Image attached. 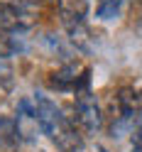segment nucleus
<instances>
[{"mask_svg":"<svg viewBox=\"0 0 142 152\" xmlns=\"http://www.w3.org/2000/svg\"><path fill=\"white\" fill-rule=\"evenodd\" d=\"M122 3L125 0H98L96 17H100V20H115L120 15V10H122Z\"/></svg>","mask_w":142,"mask_h":152,"instance_id":"obj_8","label":"nucleus"},{"mask_svg":"<svg viewBox=\"0 0 142 152\" xmlns=\"http://www.w3.org/2000/svg\"><path fill=\"white\" fill-rule=\"evenodd\" d=\"M56 12L69 32L71 42L88 49V30H86V15H88V0H56Z\"/></svg>","mask_w":142,"mask_h":152,"instance_id":"obj_2","label":"nucleus"},{"mask_svg":"<svg viewBox=\"0 0 142 152\" xmlns=\"http://www.w3.org/2000/svg\"><path fill=\"white\" fill-rule=\"evenodd\" d=\"M74 118H76V125L86 132H96L100 128V108L96 103V96L86 88L76 93V101H74Z\"/></svg>","mask_w":142,"mask_h":152,"instance_id":"obj_4","label":"nucleus"},{"mask_svg":"<svg viewBox=\"0 0 142 152\" xmlns=\"http://www.w3.org/2000/svg\"><path fill=\"white\" fill-rule=\"evenodd\" d=\"M32 25H34V15L27 10L20 0L0 5V30L17 32V30H27V27H32Z\"/></svg>","mask_w":142,"mask_h":152,"instance_id":"obj_5","label":"nucleus"},{"mask_svg":"<svg viewBox=\"0 0 142 152\" xmlns=\"http://www.w3.org/2000/svg\"><path fill=\"white\" fill-rule=\"evenodd\" d=\"M3 3H15V0H0V5H3Z\"/></svg>","mask_w":142,"mask_h":152,"instance_id":"obj_11","label":"nucleus"},{"mask_svg":"<svg viewBox=\"0 0 142 152\" xmlns=\"http://www.w3.org/2000/svg\"><path fill=\"white\" fill-rule=\"evenodd\" d=\"M137 27H140V32H142V15H140V20H137Z\"/></svg>","mask_w":142,"mask_h":152,"instance_id":"obj_10","label":"nucleus"},{"mask_svg":"<svg viewBox=\"0 0 142 152\" xmlns=\"http://www.w3.org/2000/svg\"><path fill=\"white\" fill-rule=\"evenodd\" d=\"M32 106H34V115H37V123H39V130L61 152H81L83 150L81 135L76 132L74 123L56 108V103H52L44 96H34Z\"/></svg>","mask_w":142,"mask_h":152,"instance_id":"obj_1","label":"nucleus"},{"mask_svg":"<svg viewBox=\"0 0 142 152\" xmlns=\"http://www.w3.org/2000/svg\"><path fill=\"white\" fill-rule=\"evenodd\" d=\"M20 49H22V44L15 37V32L0 30V59H10V56H15Z\"/></svg>","mask_w":142,"mask_h":152,"instance_id":"obj_7","label":"nucleus"},{"mask_svg":"<svg viewBox=\"0 0 142 152\" xmlns=\"http://www.w3.org/2000/svg\"><path fill=\"white\" fill-rule=\"evenodd\" d=\"M20 145V128L15 118L0 115V152H15Z\"/></svg>","mask_w":142,"mask_h":152,"instance_id":"obj_6","label":"nucleus"},{"mask_svg":"<svg viewBox=\"0 0 142 152\" xmlns=\"http://www.w3.org/2000/svg\"><path fill=\"white\" fill-rule=\"evenodd\" d=\"M88 76H91V71L83 64L69 61V64H64L59 71L52 74L49 86L56 88V91H74V93H79V91L88 88Z\"/></svg>","mask_w":142,"mask_h":152,"instance_id":"obj_3","label":"nucleus"},{"mask_svg":"<svg viewBox=\"0 0 142 152\" xmlns=\"http://www.w3.org/2000/svg\"><path fill=\"white\" fill-rule=\"evenodd\" d=\"M130 152H142V128L132 130V145H130Z\"/></svg>","mask_w":142,"mask_h":152,"instance_id":"obj_9","label":"nucleus"}]
</instances>
